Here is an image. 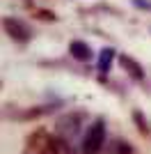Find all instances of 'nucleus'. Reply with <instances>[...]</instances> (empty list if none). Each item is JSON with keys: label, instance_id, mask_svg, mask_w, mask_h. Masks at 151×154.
Returning <instances> with one entry per match:
<instances>
[{"label": "nucleus", "instance_id": "obj_1", "mask_svg": "<svg viewBox=\"0 0 151 154\" xmlns=\"http://www.w3.org/2000/svg\"><path fill=\"white\" fill-rule=\"evenodd\" d=\"M103 145H105V122L101 117H96L87 127L85 136H82L80 149H82V154H101Z\"/></svg>", "mask_w": 151, "mask_h": 154}, {"label": "nucleus", "instance_id": "obj_2", "mask_svg": "<svg viewBox=\"0 0 151 154\" xmlns=\"http://www.w3.org/2000/svg\"><path fill=\"white\" fill-rule=\"evenodd\" d=\"M2 28L14 42H19V44H25V42H30L32 39V30L30 26L21 19H14V16H5L2 19Z\"/></svg>", "mask_w": 151, "mask_h": 154}, {"label": "nucleus", "instance_id": "obj_3", "mask_svg": "<svg viewBox=\"0 0 151 154\" xmlns=\"http://www.w3.org/2000/svg\"><path fill=\"white\" fill-rule=\"evenodd\" d=\"M119 64L133 81H144V69H142V64H140L135 58H131L128 53H119Z\"/></svg>", "mask_w": 151, "mask_h": 154}, {"label": "nucleus", "instance_id": "obj_4", "mask_svg": "<svg viewBox=\"0 0 151 154\" xmlns=\"http://www.w3.org/2000/svg\"><path fill=\"white\" fill-rule=\"evenodd\" d=\"M69 53L71 58L78 60V62H89L92 60V48H89V44H85V42H80V39H76V42H71L69 44Z\"/></svg>", "mask_w": 151, "mask_h": 154}, {"label": "nucleus", "instance_id": "obj_5", "mask_svg": "<svg viewBox=\"0 0 151 154\" xmlns=\"http://www.w3.org/2000/svg\"><path fill=\"white\" fill-rule=\"evenodd\" d=\"M80 120L82 115H64L57 120V129H60V134H67L69 131V136H73L78 129H80Z\"/></svg>", "mask_w": 151, "mask_h": 154}, {"label": "nucleus", "instance_id": "obj_6", "mask_svg": "<svg viewBox=\"0 0 151 154\" xmlns=\"http://www.w3.org/2000/svg\"><path fill=\"white\" fill-rule=\"evenodd\" d=\"M114 55H117V51L114 48H101V53H99V71H103V74H108L110 71V67H112V60H114Z\"/></svg>", "mask_w": 151, "mask_h": 154}, {"label": "nucleus", "instance_id": "obj_7", "mask_svg": "<svg viewBox=\"0 0 151 154\" xmlns=\"http://www.w3.org/2000/svg\"><path fill=\"white\" fill-rule=\"evenodd\" d=\"M50 145H53L55 154H76V152H73V147L69 145V140H67V138H60V136H53V138H50Z\"/></svg>", "mask_w": 151, "mask_h": 154}, {"label": "nucleus", "instance_id": "obj_8", "mask_svg": "<svg viewBox=\"0 0 151 154\" xmlns=\"http://www.w3.org/2000/svg\"><path fill=\"white\" fill-rule=\"evenodd\" d=\"M133 122L138 124L140 134H144V136H149V134H151V129H149V122H147V117L142 115L140 110H133Z\"/></svg>", "mask_w": 151, "mask_h": 154}, {"label": "nucleus", "instance_id": "obj_9", "mask_svg": "<svg viewBox=\"0 0 151 154\" xmlns=\"http://www.w3.org/2000/svg\"><path fill=\"white\" fill-rule=\"evenodd\" d=\"M112 154H133V149L126 140H117L112 145Z\"/></svg>", "mask_w": 151, "mask_h": 154}]
</instances>
